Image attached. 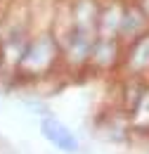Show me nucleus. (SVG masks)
Returning <instances> with one entry per match:
<instances>
[{
    "label": "nucleus",
    "mask_w": 149,
    "mask_h": 154,
    "mask_svg": "<svg viewBox=\"0 0 149 154\" xmlns=\"http://www.w3.org/2000/svg\"><path fill=\"white\" fill-rule=\"evenodd\" d=\"M57 69H62V50L57 33L47 26L36 29L17 62L14 76L24 81H40L55 74Z\"/></svg>",
    "instance_id": "obj_1"
},
{
    "label": "nucleus",
    "mask_w": 149,
    "mask_h": 154,
    "mask_svg": "<svg viewBox=\"0 0 149 154\" xmlns=\"http://www.w3.org/2000/svg\"><path fill=\"white\" fill-rule=\"evenodd\" d=\"M57 38H59V50H62V69L85 71L97 33H95L93 29H83V26L69 24V19H66L64 31L57 33Z\"/></svg>",
    "instance_id": "obj_2"
},
{
    "label": "nucleus",
    "mask_w": 149,
    "mask_h": 154,
    "mask_svg": "<svg viewBox=\"0 0 149 154\" xmlns=\"http://www.w3.org/2000/svg\"><path fill=\"white\" fill-rule=\"evenodd\" d=\"M121 59H123V43L118 38H104L97 36L90 50L88 69L95 74H111L121 71Z\"/></svg>",
    "instance_id": "obj_3"
},
{
    "label": "nucleus",
    "mask_w": 149,
    "mask_h": 154,
    "mask_svg": "<svg viewBox=\"0 0 149 154\" xmlns=\"http://www.w3.org/2000/svg\"><path fill=\"white\" fill-rule=\"evenodd\" d=\"M38 128H40V135L45 137V142L52 145L57 152H64V154H78L81 152V137L62 119H57L55 114L38 119Z\"/></svg>",
    "instance_id": "obj_4"
},
{
    "label": "nucleus",
    "mask_w": 149,
    "mask_h": 154,
    "mask_svg": "<svg viewBox=\"0 0 149 154\" xmlns=\"http://www.w3.org/2000/svg\"><path fill=\"white\" fill-rule=\"evenodd\" d=\"M121 74L128 78L149 76V31L144 36H140V38H135L123 45Z\"/></svg>",
    "instance_id": "obj_5"
},
{
    "label": "nucleus",
    "mask_w": 149,
    "mask_h": 154,
    "mask_svg": "<svg viewBox=\"0 0 149 154\" xmlns=\"http://www.w3.org/2000/svg\"><path fill=\"white\" fill-rule=\"evenodd\" d=\"M123 10H126V0H102L99 14H97V36L118 38Z\"/></svg>",
    "instance_id": "obj_6"
},
{
    "label": "nucleus",
    "mask_w": 149,
    "mask_h": 154,
    "mask_svg": "<svg viewBox=\"0 0 149 154\" xmlns=\"http://www.w3.org/2000/svg\"><path fill=\"white\" fill-rule=\"evenodd\" d=\"M149 31V19L147 14L140 10V5L135 0H126V10H123V21H121V33H118V40L126 45L130 40L144 36Z\"/></svg>",
    "instance_id": "obj_7"
},
{
    "label": "nucleus",
    "mask_w": 149,
    "mask_h": 154,
    "mask_svg": "<svg viewBox=\"0 0 149 154\" xmlns=\"http://www.w3.org/2000/svg\"><path fill=\"white\" fill-rule=\"evenodd\" d=\"M99 5L102 0H71L69 5V24L83 26V29H93L97 33V14H99Z\"/></svg>",
    "instance_id": "obj_8"
},
{
    "label": "nucleus",
    "mask_w": 149,
    "mask_h": 154,
    "mask_svg": "<svg viewBox=\"0 0 149 154\" xmlns=\"http://www.w3.org/2000/svg\"><path fill=\"white\" fill-rule=\"evenodd\" d=\"M26 107L31 109V112H36L38 119H43V116H50L52 112H50V107L45 104V102H40V100H31V102H26Z\"/></svg>",
    "instance_id": "obj_9"
},
{
    "label": "nucleus",
    "mask_w": 149,
    "mask_h": 154,
    "mask_svg": "<svg viewBox=\"0 0 149 154\" xmlns=\"http://www.w3.org/2000/svg\"><path fill=\"white\" fill-rule=\"evenodd\" d=\"M135 2L140 5V10H142V12L147 14V19H149V0H135Z\"/></svg>",
    "instance_id": "obj_10"
},
{
    "label": "nucleus",
    "mask_w": 149,
    "mask_h": 154,
    "mask_svg": "<svg viewBox=\"0 0 149 154\" xmlns=\"http://www.w3.org/2000/svg\"><path fill=\"white\" fill-rule=\"evenodd\" d=\"M5 74H7V71H5V66H2V59H0V78L5 76Z\"/></svg>",
    "instance_id": "obj_11"
}]
</instances>
